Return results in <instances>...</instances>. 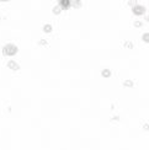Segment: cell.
<instances>
[{"mask_svg": "<svg viewBox=\"0 0 149 150\" xmlns=\"http://www.w3.org/2000/svg\"><path fill=\"white\" fill-rule=\"evenodd\" d=\"M17 52H18V48L14 43H8V45H5L3 48V54L5 57H14V55H16Z\"/></svg>", "mask_w": 149, "mask_h": 150, "instance_id": "cell-1", "label": "cell"}, {"mask_svg": "<svg viewBox=\"0 0 149 150\" xmlns=\"http://www.w3.org/2000/svg\"><path fill=\"white\" fill-rule=\"evenodd\" d=\"M132 11H133V14L136 16H142V15H144L145 14V8L143 5H134L133 8H132Z\"/></svg>", "mask_w": 149, "mask_h": 150, "instance_id": "cell-2", "label": "cell"}, {"mask_svg": "<svg viewBox=\"0 0 149 150\" xmlns=\"http://www.w3.org/2000/svg\"><path fill=\"white\" fill-rule=\"evenodd\" d=\"M58 5L62 10H68L72 6V0H58Z\"/></svg>", "mask_w": 149, "mask_h": 150, "instance_id": "cell-3", "label": "cell"}, {"mask_svg": "<svg viewBox=\"0 0 149 150\" xmlns=\"http://www.w3.org/2000/svg\"><path fill=\"white\" fill-rule=\"evenodd\" d=\"M8 68L11 70H14V71H17L18 69H20V65H18V63L15 60H9L8 62Z\"/></svg>", "mask_w": 149, "mask_h": 150, "instance_id": "cell-4", "label": "cell"}, {"mask_svg": "<svg viewBox=\"0 0 149 150\" xmlns=\"http://www.w3.org/2000/svg\"><path fill=\"white\" fill-rule=\"evenodd\" d=\"M53 31V27H52V25H45V26H43V32L45 33H51Z\"/></svg>", "mask_w": 149, "mask_h": 150, "instance_id": "cell-5", "label": "cell"}, {"mask_svg": "<svg viewBox=\"0 0 149 150\" xmlns=\"http://www.w3.org/2000/svg\"><path fill=\"white\" fill-rule=\"evenodd\" d=\"M101 75H102V78H110L111 76V70L110 69H104L101 71Z\"/></svg>", "mask_w": 149, "mask_h": 150, "instance_id": "cell-6", "label": "cell"}, {"mask_svg": "<svg viewBox=\"0 0 149 150\" xmlns=\"http://www.w3.org/2000/svg\"><path fill=\"white\" fill-rule=\"evenodd\" d=\"M52 11H53V14H54V15H59L60 12H62V8H60L59 5H57V6H54Z\"/></svg>", "mask_w": 149, "mask_h": 150, "instance_id": "cell-7", "label": "cell"}, {"mask_svg": "<svg viewBox=\"0 0 149 150\" xmlns=\"http://www.w3.org/2000/svg\"><path fill=\"white\" fill-rule=\"evenodd\" d=\"M142 40H143V42H145V43H149V33H143Z\"/></svg>", "mask_w": 149, "mask_h": 150, "instance_id": "cell-8", "label": "cell"}, {"mask_svg": "<svg viewBox=\"0 0 149 150\" xmlns=\"http://www.w3.org/2000/svg\"><path fill=\"white\" fill-rule=\"evenodd\" d=\"M123 84H125V86H127V87H132L133 86V81L132 80H126Z\"/></svg>", "mask_w": 149, "mask_h": 150, "instance_id": "cell-9", "label": "cell"}, {"mask_svg": "<svg viewBox=\"0 0 149 150\" xmlns=\"http://www.w3.org/2000/svg\"><path fill=\"white\" fill-rule=\"evenodd\" d=\"M128 5H129V6H132V8H133L134 5H137V0H129V1H128Z\"/></svg>", "mask_w": 149, "mask_h": 150, "instance_id": "cell-10", "label": "cell"}, {"mask_svg": "<svg viewBox=\"0 0 149 150\" xmlns=\"http://www.w3.org/2000/svg\"><path fill=\"white\" fill-rule=\"evenodd\" d=\"M134 25H136V27H140V26H142V22H140V21H136Z\"/></svg>", "mask_w": 149, "mask_h": 150, "instance_id": "cell-11", "label": "cell"}, {"mask_svg": "<svg viewBox=\"0 0 149 150\" xmlns=\"http://www.w3.org/2000/svg\"><path fill=\"white\" fill-rule=\"evenodd\" d=\"M1 3H8V1H10V0H0Z\"/></svg>", "mask_w": 149, "mask_h": 150, "instance_id": "cell-12", "label": "cell"}, {"mask_svg": "<svg viewBox=\"0 0 149 150\" xmlns=\"http://www.w3.org/2000/svg\"><path fill=\"white\" fill-rule=\"evenodd\" d=\"M147 21H148V22H149V16H148V17H147Z\"/></svg>", "mask_w": 149, "mask_h": 150, "instance_id": "cell-13", "label": "cell"}]
</instances>
